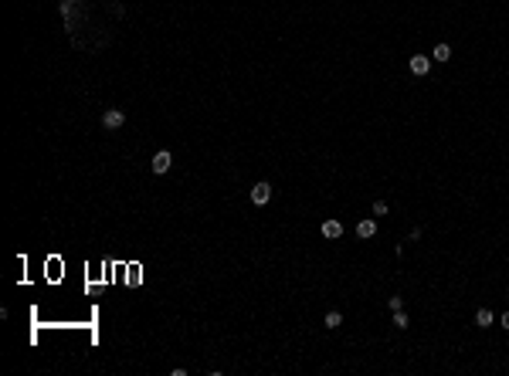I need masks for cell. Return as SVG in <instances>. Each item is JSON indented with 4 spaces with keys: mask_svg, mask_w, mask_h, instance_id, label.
Masks as SVG:
<instances>
[{
    "mask_svg": "<svg viewBox=\"0 0 509 376\" xmlns=\"http://www.w3.org/2000/svg\"><path fill=\"white\" fill-rule=\"evenodd\" d=\"M269 200H272V186H269V183H254V186H251V204H254V207H265Z\"/></svg>",
    "mask_w": 509,
    "mask_h": 376,
    "instance_id": "cell-1",
    "label": "cell"
},
{
    "mask_svg": "<svg viewBox=\"0 0 509 376\" xmlns=\"http://www.w3.org/2000/svg\"><path fill=\"white\" fill-rule=\"evenodd\" d=\"M122 122H126V115H122L119 109H109V112H102V125H105V129H119Z\"/></svg>",
    "mask_w": 509,
    "mask_h": 376,
    "instance_id": "cell-2",
    "label": "cell"
},
{
    "mask_svg": "<svg viewBox=\"0 0 509 376\" xmlns=\"http://www.w3.org/2000/svg\"><path fill=\"white\" fill-rule=\"evenodd\" d=\"M408 68H411V75H428V68H431V58H428V55H414Z\"/></svg>",
    "mask_w": 509,
    "mask_h": 376,
    "instance_id": "cell-3",
    "label": "cell"
},
{
    "mask_svg": "<svg viewBox=\"0 0 509 376\" xmlns=\"http://www.w3.org/2000/svg\"><path fill=\"white\" fill-rule=\"evenodd\" d=\"M170 166H173V156H170L167 149H160V153L153 156V173H167Z\"/></svg>",
    "mask_w": 509,
    "mask_h": 376,
    "instance_id": "cell-4",
    "label": "cell"
},
{
    "mask_svg": "<svg viewBox=\"0 0 509 376\" xmlns=\"http://www.w3.org/2000/svg\"><path fill=\"white\" fill-rule=\"evenodd\" d=\"M373 234H377V221H370V217H367V221H360V224H356V237L370 241Z\"/></svg>",
    "mask_w": 509,
    "mask_h": 376,
    "instance_id": "cell-5",
    "label": "cell"
},
{
    "mask_svg": "<svg viewBox=\"0 0 509 376\" xmlns=\"http://www.w3.org/2000/svg\"><path fill=\"white\" fill-rule=\"evenodd\" d=\"M339 234H343V224H339V221H323V237L336 241Z\"/></svg>",
    "mask_w": 509,
    "mask_h": 376,
    "instance_id": "cell-6",
    "label": "cell"
},
{
    "mask_svg": "<svg viewBox=\"0 0 509 376\" xmlns=\"http://www.w3.org/2000/svg\"><path fill=\"white\" fill-rule=\"evenodd\" d=\"M431 58H435V61H441V65H445V61H452V48H448V44H438V48L431 51Z\"/></svg>",
    "mask_w": 509,
    "mask_h": 376,
    "instance_id": "cell-7",
    "label": "cell"
},
{
    "mask_svg": "<svg viewBox=\"0 0 509 376\" xmlns=\"http://www.w3.org/2000/svg\"><path fill=\"white\" fill-rule=\"evenodd\" d=\"M475 325L489 329V325H492V312H489V308H479V312H475Z\"/></svg>",
    "mask_w": 509,
    "mask_h": 376,
    "instance_id": "cell-8",
    "label": "cell"
},
{
    "mask_svg": "<svg viewBox=\"0 0 509 376\" xmlns=\"http://www.w3.org/2000/svg\"><path fill=\"white\" fill-rule=\"evenodd\" d=\"M323 325L326 329H339V325H343V315H339V312H329V315L323 319Z\"/></svg>",
    "mask_w": 509,
    "mask_h": 376,
    "instance_id": "cell-9",
    "label": "cell"
},
{
    "mask_svg": "<svg viewBox=\"0 0 509 376\" xmlns=\"http://www.w3.org/2000/svg\"><path fill=\"white\" fill-rule=\"evenodd\" d=\"M394 325H397V329H408V315H404V308L394 312Z\"/></svg>",
    "mask_w": 509,
    "mask_h": 376,
    "instance_id": "cell-10",
    "label": "cell"
},
{
    "mask_svg": "<svg viewBox=\"0 0 509 376\" xmlns=\"http://www.w3.org/2000/svg\"><path fill=\"white\" fill-rule=\"evenodd\" d=\"M387 305H391V312H401V308H404V298L394 295V298H387Z\"/></svg>",
    "mask_w": 509,
    "mask_h": 376,
    "instance_id": "cell-11",
    "label": "cell"
},
{
    "mask_svg": "<svg viewBox=\"0 0 509 376\" xmlns=\"http://www.w3.org/2000/svg\"><path fill=\"white\" fill-rule=\"evenodd\" d=\"M373 214H377V217H384V214H387V204H384V200H377V204H373Z\"/></svg>",
    "mask_w": 509,
    "mask_h": 376,
    "instance_id": "cell-12",
    "label": "cell"
},
{
    "mask_svg": "<svg viewBox=\"0 0 509 376\" xmlns=\"http://www.w3.org/2000/svg\"><path fill=\"white\" fill-rule=\"evenodd\" d=\"M499 325H502V329H509V312L502 315V319H499Z\"/></svg>",
    "mask_w": 509,
    "mask_h": 376,
    "instance_id": "cell-13",
    "label": "cell"
}]
</instances>
